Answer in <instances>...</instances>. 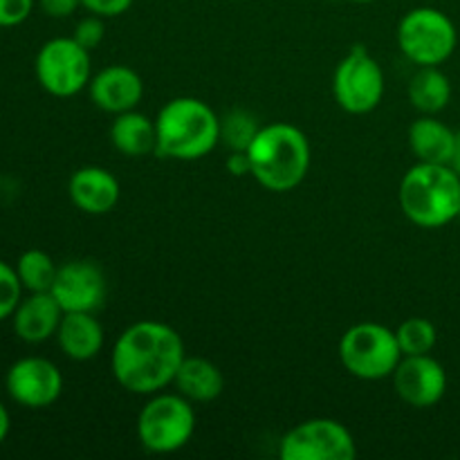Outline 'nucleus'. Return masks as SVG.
<instances>
[{"label": "nucleus", "instance_id": "obj_23", "mask_svg": "<svg viewBox=\"0 0 460 460\" xmlns=\"http://www.w3.org/2000/svg\"><path fill=\"white\" fill-rule=\"evenodd\" d=\"M402 355H429L438 341L436 326L425 317H409L395 331Z\"/></svg>", "mask_w": 460, "mask_h": 460}, {"label": "nucleus", "instance_id": "obj_13", "mask_svg": "<svg viewBox=\"0 0 460 460\" xmlns=\"http://www.w3.org/2000/svg\"><path fill=\"white\" fill-rule=\"evenodd\" d=\"M394 389L402 402L416 409H429L447 394V371L429 355H402L394 371Z\"/></svg>", "mask_w": 460, "mask_h": 460}, {"label": "nucleus", "instance_id": "obj_9", "mask_svg": "<svg viewBox=\"0 0 460 460\" xmlns=\"http://www.w3.org/2000/svg\"><path fill=\"white\" fill-rule=\"evenodd\" d=\"M332 97L341 111L367 115L385 97V72L364 45H355L337 63L332 75Z\"/></svg>", "mask_w": 460, "mask_h": 460}, {"label": "nucleus", "instance_id": "obj_22", "mask_svg": "<svg viewBox=\"0 0 460 460\" xmlns=\"http://www.w3.org/2000/svg\"><path fill=\"white\" fill-rule=\"evenodd\" d=\"M13 268H16V274L25 292H49L58 272V265L54 263L52 256L45 250H39V247L22 252Z\"/></svg>", "mask_w": 460, "mask_h": 460}, {"label": "nucleus", "instance_id": "obj_24", "mask_svg": "<svg viewBox=\"0 0 460 460\" xmlns=\"http://www.w3.org/2000/svg\"><path fill=\"white\" fill-rule=\"evenodd\" d=\"M261 126L247 111H232L220 117V144L229 151H247Z\"/></svg>", "mask_w": 460, "mask_h": 460}, {"label": "nucleus", "instance_id": "obj_7", "mask_svg": "<svg viewBox=\"0 0 460 460\" xmlns=\"http://www.w3.org/2000/svg\"><path fill=\"white\" fill-rule=\"evenodd\" d=\"M398 45L416 66H440L454 54L458 31L452 18L436 7H413L400 18Z\"/></svg>", "mask_w": 460, "mask_h": 460}, {"label": "nucleus", "instance_id": "obj_21", "mask_svg": "<svg viewBox=\"0 0 460 460\" xmlns=\"http://www.w3.org/2000/svg\"><path fill=\"white\" fill-rule=\"evenodd\" d=\"M409 102L422 115H438L452 102V81L438 66H425L409 81Z\"/></svg>", "mask_w": 460, "mask_h": 460}, {"label": "nucleus", "instance_id": "obj_29", "mask_svg": "<svg viewBox=\"0 0 460 460\" xmlns=\"http://www.w3.org/2000/svg\"><path fill=\"white\" fill-rule=\"evenodd\" d=\"M39 7L49 18H70L81 7V0H39Z\"/></svg>", "mask_w": 460, "mask_h": 460}, {"label": "nucleus", "instance_id": "obj_8", "mask_svg": "<svg viewBox=\"0 0 460 460\" xmlns=\"http://www.w3.org/2000/svg\"><path fill=\"white\" fill-rule=\"evenodd\" d=\"M36 81L48 94L67 99L88 88L93 79L90 52L72 36H57L40 45L34 58Z\"/></svg>", "mask_w": 460, "mask_h": 460}, {"label": "nucleus", "instance_id": "obj_27", "mask_svg": "<svg viewBox=\"0 0 460 460\" xmlns=\"http://www.w3.org/2000/svg\"><path fill=\"white\" fill-rule=\"evenodd\" d=\"M36 0H0V30H9L30 18Z\"/></svg>", "mask_w": 460, "mask_h": 460}, {"label": "nucleus", "instance_id": "obj_14", "mask_svg": "<svg viewBox=\"0 0 460 460\" xmlns=\"http://www.w3.org/2000/svg\"><path fill=\"white\" fill-rule=\"evenodd\" d=\"M88 93L99 111L119 115V112L135 111L142 102L144 81L133 67L112 63L90 79Z\"/></svg>", "mask_w": 460, "mask_h": 460}, {"label": "nucleus", "instance_id": "obj_26", "mask_svg": "<svg viewBox=\"0 0 460 460\" xmlns=\"http://www.w3.org/2000/svg\"><path fill=\"white\" fill-rule=\"evenodd\" d=\"M103 36H106V25H103V18L94 16V13H88V16L81 18V21L76 22L72 39H75L81 48H85L88 52H93L94 48H99V45H102Z\"/></svg>", "mask_w": 460, "mask_h": 460}, {"label": "nucleus", "instance_id": "obj_6", "mask_svg": "<svg viewBox=\"0 0 460 460\" xmlns=\"http://www.w3.org/2000/svg\"><path fill=\"white\" fill-rule=\"evenodd\" d=\"M196 431V409L191 400L175 394H153L137 416V438L151 454H173L182 449Z\"/></svg>", "mask_w": 460, "mask_h": 460}, {"label": "nucleus", "instance_id": "obj_28", "mask_svg": "<svg viewBox=\"0 0 460 460\" xmlns=\"http://www.w3.org/2000/svg\"><path fill=\"white\" fill-rule=\"evenodd\" d=\"M81 7L94 16L117 18L133 7V0H81Z\"/></svg>", "mask_w": 460, "mask_h": 460}, {"label": "nucleus", "instance_id": "obj_2", "mask_svg": "<svg viewBox=\"0 0 460 460\" xmlns=\"http://www.w3.org/2000/svg\"><path fill=\"white\" fill-rule=\"evenodd\" d=\"M250 175L263 189L286 193L299 187L310 169V142L305 133L286 121L261 126L247 146Z\"/></svg>", "mask_w": 460, "mask_h": 460}, {"label": "nucleus", "instance_id": "obj_1", "mask_svg": "<svg viewBox=\"0 0 460 460\" xmlns=\"http://www.w3.org/2000/svg\"><path fill=\"white\" fill-rule=\"evenodd\" d=\"M184 355V341L169 323L142 319L117 337L111 368L117 385L135 395H153L173 385Z\"/></svg>", "mask_w": 460, "mask_h": 460}, {"label": "nucleus", "instance_id": "obj_10", "mask_svg": "<svg viewBox=\"0 0 460 460\" xmlns=\"http://www.w3.org/2000/svg\"><path fill=\"white\" fill-rule=\"evenodd\" d=\"M279 456L283 460H353L358 456V443L340 420L313 418L283 434Z\"/></svg>", "mask_w": 460, "mask_h": 460}, {"label": "nucleus", "instance_id": "obj_17", "mask_svg": "<svg viewBox=\"0 0 460 460\" xmlns=\"http://www.w3.org/2000/svg\"><path fill=\"white\" fill-rule=\"evenodd\" d=\"M103 326L94 313H63L57 331V344L72 362L94 359L103 349Z\"/></svg>", "mask_w": 460, "mask_h": 460}, {"label": "nucleus", "instance_id": "obj_18", "mask_svg": "<svg viewBox=\"0 0 460 460\" xmlns=\"http://www.w3.org/2000/svg\"><path fill=\"white\" fill-rule=\"evenodd\" d=\"M456 142V130L449 128L434 115H422L409 126V148L418 162L449 164Z\"/></svg>", "mask_w": 460, "mask_h": 460}, {"label": "nucleus", "instance_id": "obj_12", "mask_svg": "<svg viewBox=\"0 0 460 460\" xmlns=\"http://www.w3.org/2000/svg\"><path fill=\"white\" fill-rule=\"evenodd\" d=\"M52 296L63 313H97L106 304V274L94 261L76 259L58 265Z\"/></svg>", "mask_w": 460, "mask_h": 460}, {"label": "nucleus", "instance_id": "obj_3", "mask_svg": "<svg viewBox=\"0 0 460 460\" xmlns=\"http://www.w3.org/2000/svg\"><path fill=\"white\" fill-rule=\"evenodd\" d=\"M155 153L169 160H200L220 144V117L209 103L196 97L166 102L155 117Z\"/></svg>", "mask_w": 460, "mask_h": 460}, {"label": "nucleus", "instance_id": "obj_16", "mask_svg": "<svg viewBox=\"0 0 460 460\" xmlns=\"http://www.w3.org/2000/svg\"><path fill=\"white\" fill-rule=\"evenodd\" d=\"M63 308L52 292H27L12 314L13 332L25 344H43L57 337Z\"/></svg>", "mask_w": 460, "mask_h": 460}, {"label": "nucleus", "instance_id": "obj_4", "mask_svg": "<svg viewBox=\"0 0 460 460\" xmlns=\"http://www.w3.org/2000/svg\"><path fill=\"white\" fill-rule=\"evenodd\" d=\"M400 209L413 225L438 229L460 218V173L449 164L418 162L402 175Z\"/></svg>", "mask_w": 460, "mask_h": 460}, {"label": "nucleus", "instance_id": "obj_11", "mask_svg": "<svg viewBox=\"0 0 460 460\" xmlns=\"http://www.w3.org/2000/svg\"><path fill=\"white\" fill-rule=\"evenodd\" d=\"M9 398L25 409H48L61 398L63 376L57 364L48 358L30 355L9 367L4 376Z\"/></svg>", "mask_w": 460, "mask_h": 460}, {"label": "nucleus", "instance_id": "obj_33", "mask_svg": "<svg viewBox=\"0 0 460 460\" xmlns=\"http://www.w3.org/2000/svg\"><path fill=\"white\" fill-rule=\"evenodd\" d=\"M350 3H358V4H368V3H376V0H350Z\"/></svg>", "mask_w": 460, "mask_h": 460}, {"label": "nucleus", "instance_id": "obj_31", "mask_svg": "<svg viewBox=\"0 0 460 460\" xmlns=\"http://www.w3.org/2000/svg\"><path fill=\"white\" fill-rule=\"evenodd\" d=\"M9 429H12V416H9L7 407H4V404L0 402V445H3L4 440H7Z\"/></svg>", "mask_w": 460, "mask_h": 460}, {"label": "nucleus", "instance_id": "obj_19", "mask_svg": "<svg viewBox=\"0 0 460 460\" xmlns=\"http://www.w3.org/2000/svg\"><path fill=\"white\" fill-rule=\"evenodd\" d=\"M175 391L191 402H211L225 389L223 371L207 358H184L173 380Z\"/></svg>", "mask_w": 460, "mask_h": 460}, {"label": "nucleus", "instance_id": "obj_15", "mask_svg": "<svg viewBox=\"0 0 460 460\" xmlns=\"http://www.w3.org/2000/svg\"><path fill=\"white\" fill-rule=\"evenodd\" d=\"M67 196L72 205L88 216H103L119 202V180L103 166H81L70 175Z\"/></svg>", "mask_w": 460, "mask_h": 460}, {"label": "nucleus", "instance_id": "obj_30", "mask_svg": "<svg viewBox=\"0 0 460 460\" xmlns=\"http://www.w3.org/2000/svg\"><path fill=\"white\" fill-rule=\"evenodd\" d=\"M227 171H229V173L238 175V178H243V175L250 173V157H247V151H232V153H229Z\"/></svg>", "mask_w": 460, "mask_h": 460}, {"label": "nucleus", "instance_id": "obj_25", "mask_svg": "<svg viewBox=\"0 0 460 460\" xmlns=\"http://www.w3.org/2000/svg\"><path fill=\"white\" fill-rule=\"evenodd\" d=\"M22 283L18 279L16 268L0 261V322L12 319L13 310L22 299Z\"/></svg>", "mask_w": 460, "mask_h": 460}, {"label": "nucleus", "instance_id": "obj_32", "mask_svg": "<svg viewBox=\"0 0 460 460\" xmlns=\"http://www.w3.org/2000/svg\"><path fill=\"white\" fill-rule=\"evenodd\" d=\"M456 173H460V130H456V142H454V153H452V162H449Z\"/></svg>", "mask_w": 460, "mask_h": 460}, {"label": "nucleus", "instance_id": "obj_20", "mask_svg": "<svg viewBox=\"0 0 460 460\" xmlns=\"http://www.w3.org/2000/svg\"><path fill=\"white\" fill-rule=\"evenodd\" d=\"M111 142L126 157L151 155L157 148L155 119L137 111L119 112L111 126Z\"/></svg>", "mask_w": 460, "mask_h": 460}, {"label": "nucleus", "instance_id": "obj_5", "mask_svg": "<svg viewBox=\"0 0 460 460\" xmlns=\"http://www.w3.org/2000/svg\"><path fill=\"white\" fill-rule=\"evenodd\" d=\"M340 359L358 380L377 382L394 376L402 350L395 331L376 322H359L341 335Z\"/></svg>", "mask_w": 460, "mask_h": 460}]
</instances>
